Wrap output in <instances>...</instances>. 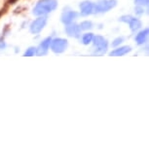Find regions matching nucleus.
<instances>
[{"instance_id": "nucleus-9", "label": "nucleus", "mask_w": 149, "mask_h": 149, "mask_svg": "<svg viewBox=\"0 0 149 149\" xmlns=\"http://www.w3.org/2000/svg\"><path fill=\"white\" fill-rule=\"evenodd\" d=\"M65 30H66L67 34L70 36H73V37H78L81 32L80 26H77V24H69V26H66Z\"/></svg>"}, {"instance_id": "nucleus-5", "label": "nucleus", "mask_w": 149, "mask_h": 149, "mask_svg": "<svg viewBox=\"0 0 149 149\" xmlns=\"http://www.w3.org/2000/svg\"><path fill=\"white\" fill-rule=\"evenodd\" d=\"M120 19L122 22H127V24H129V26H130L131 29L133 30V31H136V30L140 29V26H141V22H140L139 19L133 18V17H131V16H124Z\"/></svg>"}, {"instance_id": "nucleus-7", "label": "nucleus", "mask_w": 149, "mask_h": 149, "mask_svg": "<svg viewBox=\"0 0 149 149\" xmlns=\"http://www.w3.org/2000/svg\"><path fill=\"white\" fill-rule=\"evenodd\" d=\"M80 10L84 16L91 15L92 13L95 12V4H93L90 1H84L83 3L80 4Z\"/></svg>"}, {"instance_id": "nucleus-2", "label": "nucleus", "mask_w": 149, "mask_h": 149, "mask_svg": "<svg viewBox=\"0 0 149 149\" xmlns=\"http://www.w3.org/2000/svg\"><path fill=\"white\" fill-rule=\"evenodd\" d=\"M116 5V0H100L95 5V12L103 13L107 12Z\"/></svg>"}, {"instance_id": "nucleus-6", "label": "nucleus", "mask_w": 149, "mask_h": 149, "mask_svg": "<svg viewBox=\"0 0 149 149\" xmlns=\"http://www.w3.org/2000/svg\"><path fill=\"white\" fill-rule=\"evenodd\" d=\"M94 40V45L97 49V52L100 53H104L107 49V41L102 36H95L93 38Z\"/></svg>"}, {"instance_id": "nucleus-17", "label": "nucleus", "mask_w": 149, "mask_h": 149, "mask_svg": "<svg viewBox=\"0 0 149 149\" xmlns=\"http://www.w3.org/2000/svg\"><path fill=\"white\" fill-rule=\"evenodd\" d=\"M123 42V38H117L116 40L114 41V43L112 44L113 46H117V45H119V44H121Z\"/></svg>"}, {"instance_id": "nucleus-3", "label": "nucleus", "mask_w": 149, "mask_h": 149, "mask_svg": "<svg viewBox=\"0 0 149 149\" xmlns=\"http://www.w3.org/2000/svg\"><path fill=\"white\" fill-rule=\"evenodd\" d=\"M52 51L55 53H63L67 47V41L63 38H56L51 41Z\"/></svg>"}, {"instance_id": "nucleus-11", "label": "nucleus", "mask_w": 149, "mask_h": 149, "mask_svg": "<svg viewBox=\"0 0 149 149\" xmlns=\"http://www.w3.org/2000/svg\"><path fill=\"white\" fill-rule=\"evenodd\" d=\"M130 51H131V47H128V46L120 47V48H117V49L113 50V51L110 53V56H114V57H120V56L126 55L127 53H129Z\"/></svg>"}, {"instance_id": "nucleus-15", "label": "nucleus", "mask_w": 149, "mask_h": 149, "mask_svg": "<svg viewBox=\"0 0 149 149\" xmlns=\"http://www.w3.org/2000/svg\"><path fill=\"white\" fill-rule=\"evenodd\" d=\"M34 54H36L35 48H29V49L26 50V52L24 53V56H26V57H31V56H34Z\"/></svg>"}, {"instance_id": "nucleus-4", "label": "nucleus", "mask_w": 149, "mask_h": 149, "mask_svg": "<svg viewBox=\"0 0 149 149\" xmlns=\"http://www.w3.org/2000/svg\"><path fill=\"white\" fill-rule=\"evenodd\" d=\"M47 18L46 17H40V18L36 19L35 21L32 22V24H30V31L32 33H39L42 29H44V26H46Z\"/></svg>"}, {"instance_id": "nucleus-16", "label": "nucleus", "mask_w": 149, "mask_h": 149, "mask_svg": "<svg viewBox=\"0 0 149 149\" xmlns=\"http://www.w3.org/2000/svg\"><path fill=\"white\" fill-rule=\"evenodd\" d=\"M134 2L139 7H144L148 5V0H134Z\"/></svg>"}, {"instance_id": "nucleus-8", "label": "nucleus", "mask_w": 149, "mask_h": 149, "mask_svg": "<svg viewBox=\"0 0 149 149\" xmlns=\"http://www.w3.org/2000/svg\"><path fill=\"white\" fill-rule=\"evenodd\" d=\"M51 41H52L51 37H48V38L45 39V40L40 44V46L38 47V49H36V53H37V55L41 56V55L46 54V53L48 52V50H49V48H50V45H51Z\"/></svg>"}, {"instance_id": "nucleus-14", "label": "nucleus", "mask_w": 149, "mask_h": 149, "mask_svg": "<svg viewBox=\"0 0 149 149\" xmlns=\"http://www.w3.org/2000/svg\"><path fill=\"white\" fill-rule=\"evenodd\" d=\"M79 26H80L81 29H91V27H92V22H88V21L83 22H81V24Z\"/></svg>"}, {"instance_id": "nucleus-12", "label": "nucleus", "mask_w": 149, "mask_h": 149, "mask_svg": "<svg viewBox=\"0 0 149 149\" xmlns=\"http://www.w3.org/2000/svg\"><path fill=\"white\" fill-rule=\"evenodd\" d=\"M148 36V29H144L143 31H140L139 34L136 35V40L137 42V44H143L146 41Z\"/></svg>"}, {"instance_id": "nucleus-10", "label": "nucleus", "mask_w": 149, "mask_h": 149, "mask_svg": "<svg viewBox=\"0 0 149 149\" xmlns=\"http://www.w3.org/2000/svg\"><path fill=\"white\" fill-rule=\"evenodd\" d=\"M77 14L75 12H73V11H65L63 16H61V22H64V24H68L70 22H72V21L76 18Z\"/></svg>"}, {"instance_id": "nucleus-13", "label": "nucleus", "mask_w": 149, "mask_h": 149, "mask_svg": "<svg viewBox=\"0 0 149 149\" xmlns=\"http://www.w3.org/2000/svg\"><path fill=\"white\" fill-rule=\"evenodd\" d=\"M93 38H94V36H93L92 33H86V34L83 35V38H82V42L83 44H89L91 43V42L93 41Z\"/></svg>"}, {"instance_id": "nucleus-1", "label": "nucleus", "mask_w": 149, "mask_h": 149, "mask_svg": "<svg viewBox=\"0 0 149 149\" xmlns=\"http://www.w3.org/2000/svg\"><path fill=\"white\" fill-rule=\"evenodd\" d=\"M57 6V0H40L33 9V13L37 16H43L54 11Z\"/></svg>"}]
</instances>
